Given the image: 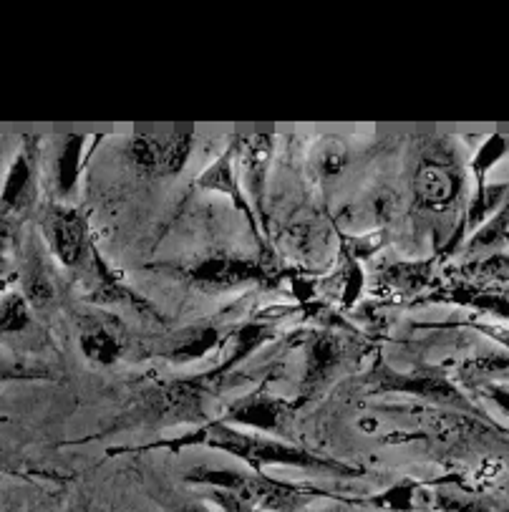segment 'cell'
I'll use <instances>...</instances> for the list:
<instances>
[{
    "label": "cell",
    "mask_w": 509,
    "mask_h": 512,
    "mask_svg": "<svg viewBox=\"0 0 509 512\" xmlns=\"http://www.w3.org/2000/svg\"><path fill=\"white\" fill-rule=\"evenodd\" d=\"M235 172H232V162H230V154H225V157L217 159L215 164H212L210 169H207L205 175L200 177V187H205V190H217V192H225V195H230L232 200L237 202V207H240L242 212L247 215V220H250L252 230L258 233V225H255V215L250 212V207H247L245 197L240 195V190H237L235 185Z\"/></svg>",
    "instance_id": "cell-14"
},
{
    "label": "cell",
    "mask_w": 509,
    "mask_h": 512,
    "mask_svg": "<svg viewBox=\"0 0 509 512\" xmlns=\"http://www.w3.org/2000/svg\"><path fill=\"white\" fill-rule=\"evenodd\" d=\"M84 137H69L63 142L61 154H58V192L61 197H71L79 182V169H81V149H84Z\"/></svg>",
    "instance_id": "cell-15"
},
{
    "label": "cell",
    "mask_w": 509,
    "mask_h": 512,
    "mask_svg": "<svg viewBox=\"0 0 509 512\" xmlns=\"http://www.w3.org/2000/svg\"><path fill=\"white\" fill-rule=\"evenodd\" d=\"M192 444H205V447L225 452L235 460L247 462L255 472H263L265 467H300V470L323 472L331 477H361V467L343 465V462L323 457V454L308 452L293 442H280V439L260 437V434H247L240 429L230 427L227 422H207L197 432L184 434V437L172 439V442H159L154 447L184 449Z\"/></svg>",
    "instance_id": "cell-1"
},
{
    "label": "cell",
    "mask_w": 509,
    "mask_h": 512,
    "mask_svg": "<svg viewBox=\"0 0 509 512\" xmlns=\"http://www.w3.org/2000/svg\"><path fill=\"white\" fill-rule=\"evenodd\" d=\"M227 424H242V427L258 429L263 434H275L293 439V407L283 399L268 394H250L230 407L225 417Z\"/></svg>",
    "instance_id": "cell-8"
},
{
    "label": "cell",
    "mask_w": 509,
    "mask_h": 512,
    "mask_svg": "<svg viewBox=\"0 0 509 512\" xmlns=\"http://www.w3.org/2000/svg\"><path fill=\"white\" fill-rule=\"evenodd\" d=\"M416 492H419V485H416V482H401V485H391L386 487L381 495L371 497L368 505L378 507V510H389V512H414Z\"/></svg>",
    "instance_id": "cell-18"
},
{
    "label": "cell",
    "mask_w": 509,
    "mask_h": 512,
    "mask_svg": "<svg viewBox=\"0 0 509 512\" xmlns=\"http://www.w3.org/2000/svg\"><path fill=\"white\" fill-rule=\"evenodd\" d=\"M31 323V306L21 293H8L0 301V333L11 336V333L26 331Z\"/></svg>",
    "instance_id": "cell-17"
},
{
    "label": "cell",
    "mask_w": 509,
    "mask_h": 512,
    "mask_svg": "<svg viewBox=\"0 0 509 512\" xmlns=\"http://www.w3.org/2000/svg\"><path fill=\"white\" fill-rule=\"evenodd\" d=\"M265 338H268V331H265L263 326H245V328H242V331L237 333V349H235V354H232L230 359H227L225 366H220V369H217V374L225 376L227 371L235 369V366L240 364L242 359H247V356H250L252 351H255L260 344H263Z\"/></svg>",
    "instance_id": "cell-19"
},
{
    "label": "cell",
    "mask_w": 509,
    "mask_h": 512,
    "mask_svg": "<svg viewBox=\"0 0 509 512\" xmlns=\"http://www.w3.org/2000/svg\"><path fill=\"white\" fill-rule=\"evenodd\" d=\"M13 278H16V270L8 265V260L0 258V291H3V288H6Z\"/></svg>",
    "instance_id": "cell-22"
},
{
    "label": "cell",
    "mask_w": 509,
    "mask_h": 512,
    "mask_svg": "<svg viewBox=\"0 0 509 512\" xmlns=\"http://www.w3.org/2000/svg\"><path fill=\"white\" fill-rule=\"evenodd\" d=\"M43 233H46V240L51 243L58 263L66 265V268H79L91 255L89 222H86L84 212H79L76 207H48L46 215H43Z\"/></svg>",
    "instance_id": "cell-5"
},
{
    "label": "cell",
    "mask_w": 509,
    "mask_h": 512,
    "mask_svg": "<svg viewBox=\"0 0 509 512\" xmlns=\"http://www.w3.org/2000/svg\"><path fill=\"white\" fill-rule=\"evenodd\" d=\"M192 142V134H137L126 142V154L147 175L174 177L187 164Z\"/></svg>",
    "instance_id": "cell-4"
},
{
    "label": "cell",
    "mask_w": 509,
    "mask_h": 512,
    "mask_svg": "<svg viewBox=\"0 0 509 512\" xmlns=\"http://www.w3.org/2000/svg\"><path fill=\"white\" fill-rule=\"evenodd\" d=\"M38 139L28 137L23 142L21 152L13 159L8 177L0 190V217L18 220L23 212H28L36 202V185H38Z\"/></svg>",
    "instance_id": "cell-7"
},
{
    "label": "cell",
    "mask_w": 509,
    "mask_h": 512,
    "mask_svg": "<svg viewBox=\"0 0 509 512\" xmlns=\"http://www.w3.org/2000/svg\"><path fill=\"white\" fill-rule=\"evenodd\" d=\"M222 379L217 371L197 379L162 381L142 391L114 422V432L139 427H172L179 422H205V402L212 394V384Z\"/></svg>",
    "instance_id": "cell-3"
},
{
    "label": "cell",
    "mask_w": 509,
    "mask_h": 512,
    "mask_svg": "<svg viewBox=\"0 0 509 512\" xmlns=\"http://www.w3.org/2000/svg\"><path fill=\"white\" fill-rule=\"evenodd\" d=\"M184 280L189 286L200 288V291L225 293L242 286H252V283H265L268 270L263 268V263H255V260L207 258L184 270Z\"/></svg>",
    "instance_id": "cell-6"
},
{
    "label": "cell",
    "mask_w": 509,
    "mask_h": 512,
    "mask_svg": "<svg viewBox=\"0 0 509 512\" xmlns=\"http://www.w3.org/2000/svg\"><path fill=\"white\" fill-rule=\"evenodd\" d=\"M174 512H212V510H210V507H205V505H195V502H189V505L174 507Z\"/></svg>",
    "instance_id": "cell-23"
},
{
    "label": "cell",
    "mask_w": 509,
    "mask_h": 512,
    "mask_svg": "<svg viewBox=\"0 0 509 512\" xmlns=\"http://www.w3.org/2000/svg\"><path fill=\"white\" fill-rule=\"evenodd\" d=\"M13 235H16V220L0 217V255L13 243Z\"/></svg>",
    "instance_id": "cell-21"
},
{
    "label": "cell",
    "mask_w": 509,
    "mask_h": 512,
    "mask_svg": "<svg viewBox=\"0 0 509 512\" xmlns=\"http://www.w3.org/2000/svg\"><path fill=\"white\" fill-rule=\"evenodd\" d=\"M328 512H343V510H328Z\"/></svg>",
    "instance_id": "cell-25"
},
{
    "label": "cell",
    "mask_w": 509,
    "mask_h": 512,
    "mask_svg": "<svg viewBox=\"0 0 509 512\" xmlns=\"http://www.w3.org/2000/svg\"><path fill=\"white\" fill-rule=\"evenodd\" d=\"M220 341V331L210 326H202L197 331H189L184 333L182 341L174 344L172 351H167V356L172 361H192V359H200L205 356L207 351L215 349V344Z\"/></svg>",
    "instance_id": "cell-16"
},
{
    "label": "cell",
    "mask_w": 509,
    "mask_h": 512,
    "mask_svg": "<svg viewBox=\"0 0 509 512\" xmlns=\"http://www.w3.org/2000/svg\"><path fill=\"white\" fill-rule=\"evenodd\" d=\"M459 185L452 175H449L447 167H441L439 162H426L419 164L414 180V195L419 200L421 207H429V210H444L449 202L457 197Z\"/></svg>",
    "instance_id": "cell-9"
},
{
    "label": "cell",
    "mask_w": 509,
    "mask_h": 512,
    "mask_svg": "<svg viewBox=\"0 0 509 512\" xmlns=\"http://www.w3.org/2000/svg\"><path fill=\"white\" fill-rule=\"evenodd\" d=\"M0 157H3V139H0Z\"/></svg>",
    "instance_id": "cell-24"
},
{
    "label": "cell",
    "mask_w": 509,
    "mask_h": 512,
    "mask_svg": "<svg viewBox=\"0 0 509 512\" xmlns=\"http://www.w3.org/2000/svg\"><path fill=\"white\" fill-rule=\"evenodd\" d=\"M376 391H404V394H421L429 399H452L454 391L444 381L429 379V376H399L391 371H381L376 376Z\"/></svg>",
    "instance_id": "cell-12"
},
{
    "label": "cell",
    "mask_w": 509,
    "mask_h": 512,
    "mask_svg": "<svg viewBox=\"0 0 509 512\" xmlns=\"http://www.w3.org/2000/svg\"><path fill=\"white\" fill-rule=\"evenodd\" d=\"M184 480L189 485L212 487L210 500L225 512H295L310 497L323 495V492L310 490V487L273 480L263 472L197 467Z\"/></svg>",
    "instance_id": "cell-2"
},
{
    "label": "cell",
    "mask_w": 509,
    "mask_h": 512,
    "mask_svg": "<svg viewBox=\"0 0 509 512\" xmlns=\"http://www.w3.org/2000/svg\"><path fill=\"white\" fill-rule=\"evenodd\" d=\"M79 344L86 359L96 366H114L121 356V341L104 323H94V326L84 328Z\"/></svg>",
    "instance_id": "cell-13"
},
{
    "label": "cell",
    "mask_w": 509,
    "mask_h": 512,
    "mask_svg": "<svg viewBox=\"0 0 509 512\" xmlns=\"http://www.w3.org/2000/svg\"><path fill=\"white\" fill-rule=\"evenodd\" d=\"M384 280L386 283H391L394 288H414V286H421V268H416V265H394V268H389L384 273Z\"/></svg>",
    "instance_id": "cell-20"
},
{
    "label": "cell",
    "mask_w": 509,
    "mask_h": 512,
    "mask_svg": "<svg viewBox=\"0 0 509 512\" xmlns=\"http://www.w3.org/2000/svg\"><path fill=\"white\" fill-rule=\"evenodd\" d=\"M21 283H23V298L28 301L31 308H48L56 298V283H53V275L48 270V265L43 263L41 255L28 253L26 265L21 270Z\"/></svg>",
    "instance_id": "cell-11"
},
{
    "label": "cell",
    "mask_w": 509,
    "mask_h": 512,
    "mask_svg": "<svg viewBox=\"0 0 509 512\" xmlns=\"http://www.w3.org/2000/svg\"><path fill=\"white\" fill-rule=\"evenodd\" d=\"M338 364H341V344L331 333H318L310 341L308 349V366H305L303 379V394H315L318 389L326 386V381L336 374Z\"/></svg>",
    "instance_id": "cell-10"
}]
</instances>
